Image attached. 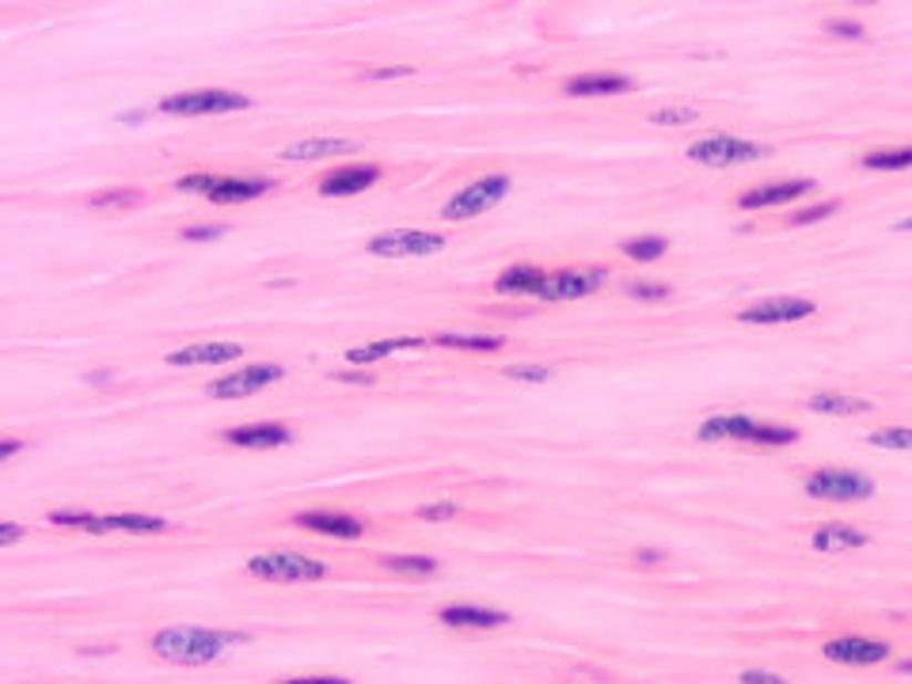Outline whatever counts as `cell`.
<instances>
[{
	"mask_svg": "<svg viewBox=\"0 0 912 684\" xmlns=\"http://www.w3.org/2000/svg\"><path fill=\"white\" fill-rule=\"evenodd\" d=\"M867 442L885 453H912V429L909 426H882V429H871Z\"/></svg>",
	"mask_w": 912,
	"mask_h": 684,
	"instance_id": "32",
	"label": "cell"
},
{
	"mask_svg": "<svg viewBox=\"0 0 912 684\" xmlns=\"http://www.w3.org/2000/svg\"><path fill=\"white\" fill-rule=\"evenodd\" d=\"M267 190H274V179H267V175H221V183L214 187L209 201L236 206V201H256L267 195Z\"/></svg>",
	"mask_w": 912,
	"mask_h": 684,
	"instance_id": "20",
	"label": "cell"
},
{
	"mask_svg": "<svg viewBox=\"0 0 912 684\" xmlns=\"http://www.w3.org/2000/svg\"><path fill=\"white\" fill-rule=\"evenodd\" d=\"M813 312H818V304H813L810 297L776 293V297H760V301H753L749 309H742L738 323H745V328H779V323L810 320Z\"/></svg>",
	"mask_w": 912,
	"mask_h": 684,
	"instance_id": "7",
	"label": "cell"
},
{
	"mask_svg": "<svg viewBox=\"0 0 912 684\" xmlns=\"http://www.w3.org/2000/svg\"><path fill=\"white\" fill-rule=\"evenodd\" d=\"M282 376H286V370L278 362H251V365H243V370L214 381L206 392L214 400H243V396H256V392L270 388V384L282 381Z\"/></svg>",
	"mask_w": 912,
	"mask_h": 684,
	"instance_id": "10",
	"label": "cell"
},
{
	"mask_svg": "<svg viewBox=\"0 0 912 684\" xmlns=\"http://www.w3.org/2000/svg\"><path fill=\"white\" fill-rule=\"evenodd\" d=\"M893 228H898V232H912V217H901V221L893 225Z\"/></svg>",
	"mask_w": 912,
	"mask_h": 684,
	"instance_id": "50",
	"label": "cell"
},
{
	"mask_svg": "<svg viewBox=\"0 0 912 684\" xmlns=\"http://www.w3.org/2000/svg\"><path fill=\"white\" fill-rule=\"evenodd\" d=\"M434 342L449 350H471V354H490L506 346L502 335H487V331H437Z\"/></svg>",
	"mask_w": 912,
	"mask_h": 684,
	"instance_id": "26",
	"label": "cell"
},
{
	"mask_svg": "<svg viewBox=\"0 0 912 684\" xmlns=\"http://www.w3.org/2000/svg\"><path fill=\"white\" fill-rule=\"evenodd\" d=\"M381 567L400 578H429L437 574V559L429 556H381Z\"/></svg>",
	"mask_w": 912,
	"mask_h": 684,
	"instance_id": "29",
	"label": "cell"
},
{
	"mask_svg": "<svg viewBox=\"0 0 912 684\" xmlns=\"http://www.w3.org/2000/svg\"><path fill=\"white\" fill-rule=\"evenodd\" d=\"M225 442L236 445V449H282V445L293 442V429L282 423H248L225 429Z\"/></svg>",
	"mask_w": 912,
	"mask_h": 684,
	"instance_id": "18",
	"label": "cell"
},
{
	"mask_svg": "<svg viewBox=\"0 0 912 684\" xmlns=\"http://www.w3.org/2000/svg\"><path fill=\"white\" fill-rule=\"evenodd\" d=\"M221 183V172H187L175 179V190H187V195H214V187Z\"/></svg>",
	"mask_w": 912,
	"mask_h": 684,
	"instance_id": "36",
	"label": "cell"
},
{
	"mask_svg": "<svg viewBox=\"0 0 912 684\" xmlns=\"http://www.w3.org/2000/svg\"><path fill=\"white\" fill-rule=\"evenodd\" d=\"M654 126H692L699 122V107H688V103H677V107H657L651 114Z\"/></svg>",
	"mask_w": 912,
	"mask_h": 684,
	"instance_id": "37",
	"label": "cell"
},
{
	"mask_svg": "<svg viewBox=\"0 0 912 684\" xmlns=\"http://www.w3.org/2000/svg\"><path fill=\"white\" fill-rule=\"evenodd\" d=\"M840 214V201L837 198H826V201H810V206L795 209L791 214V228H806V225H818V221H829V217Z\"/></svg>",
	"mask_w": 912,
	"mask_h": 684,
	"instance_id": "35",
	"label": "cell"
},
{
	"mask_svg": "<svg viewBox=\"0 0 912 684\" xmlns=\"http://www.w3.org/2000/svg\"><path fill=\"white\" fill-rule=\"evenodd\" d=\"M293 525H301L304 532H315V537H335V540H357L362 537V521L339 510H301L293 514Z\"/></svg>",
	"mask_w": 912,
	"mask_h": 684,
	"instance_id": "15",
	"label": "cell"
},
{
	"mask_svg": "<svg viewBox=\"0 0 912 684\" xmlns=\"http://www.w3.org/2000/svg\"><path fill=\"white\" fill-rule=\"evenodd\" d=\"M757 423L760 418L745 415V411H718V415L699 423L696 437L699 442H707V445H715V442H749Z\"/></svg>",
	"mask_w": 912,
	"mask_h": 684,
	"instance_id": "16",
	"label": "cell"
},
{
	"mask_svg": "<svg viewBox=\"0 0 912 684\" xmlns=\"http://www.w3.org/2000/svg\"><path fill=\"white\" fill-rule=\"evenodd\" d=\"M760 156H768V148L738 134H707L688 145V160L704 168H734V164H753Z\"/></svg>",
	"mask_w": 912,
	"mask_h": 684,
	"instance_id": "6",
	"label": "cell"
},
{
	"mask_svg": "<svg viewBox=\"0 0 912 684\" xmlns=\"http://www.w3.org/2000/svg\"><path fill=\"white\" fill-rule=\"evenodd\" d=\"M620 251L635 262H657L670 251V240H665V236H631V240L620 243Z\"/></svg>",
	"mask_w": 912,
	"mask_h": 684,
	"instance_id": "30",
	"label": "cell"
},
{
	"mask_svg": "<svg viewBox=\"0 0 912 684\" xmlns=\"http://www.w3.org/2000/svg\"><path fill=\"white\" fill-rule=\"evenodd\" d=\"M335 381H342V384H376V376L365 370V373H339Z\"/></svg>",
	"mask_w": 912,
	"mask_h": 684,
	"instance_id": "46",
	"label": "cell"
},
{
	"mask_svg": "<svg viewBox=\"0 0 912 684\" xmlns=\"http://www.w3.org/2000/svg\"><path fill=\"white\" fill-rule=\"evenodd\" d=\"M826 34H832V39H863L867 28L859 20H848V15H832V20H826Z\"/></svg>",
	"mask_w": 912,
	"mask_h": 684,
	"instance_id": "41",
	"label": "cell"
},
{
	"mask_svg": "<svg viewBox=\"0 0 912 684\" xmlns=\"http://www.w3.org/2000/svg\"><path fill=\"white\" fill-rule=\"evenodd\" d=\"M445 628H471V631H487V628H506L510 616L502 609H487V604H445L437 612Z\"/></svg>",
	"mask_w": 912,
	"mask_h": 684,
	"instance_id": "19",
	"label": "cell"
},
{
	"mask_svg": "<svg viewBox=\"0 0 912 684\" xmlns=\"http://www.w3.org/2000/svg\"><path fill=\"white\" fill-rule=\"evenodd\" d=\"M179 236L190 243H206V240H221L225 228L221 225H190V228H179Z\"/></svg>",
	"mask_w": 912,
	"mask_h": 684,
	"instance_id": "42",
	"label": "cell"
},
{
	"mask_svg": "<svg viewBox=\"0 0 912 684\" xmlns=\"http://www.w3.org/2000/svg\"><path fill=\"white\" fill-rule=\"evenodd\" d=\"M243 354L240 342H195V346H179L172 350L164 362L175 365V370H198V365H225L236 362Z\"/></svg>",
	"mask_w": 912,
	"mask_h": 684,
	"instance_id": "14",
	"label": "cell"
},
{
	"mask_svg": "<svg viewBox=\"0 0 912 684\" xmlns=\"http://www.w3.org/2000/svg\"><path fill=\"white\" fill-rule=\"evenodd\" d=\"M168 521L156 514H103V537L107 532H129V537H153V532H164Z\"/></svg>",
	"mask_w": 912,
	"mask_h": 684,
	"instance_id": "25",
	"label": "cell"
},
{
	"mask_svg": "<svg viewBox=\"0 0 912 684\" xmlns=\"http://www.w3.org/2000/svg\"><path fill=\"white\" fill-rule=\"evenodd\" d=\"M609 282V270L601 267H563V270H551L548 278H543V289H540V301H582V297H590L593 289H601Z\"/></svg>",
	"mask_w": 912,
	"mask_h": 684,
	"instance_id": "9",
	"label": "cell"
},
{
	"mask_svg": "<svg viewBox=\"0 0 912 684\" xmlns=\"http://www.w3.org/2000/svg\"><path fill=\"white\" fill-rule=\"evenodd\" d=\"M15 540H23V525H15V521L0 525V548H12Z\"/></svg>",
	"mask_w": 912,
	"mask_h": 684,
	"instance_id": "44",
	"label": "cell"
},
{
	"mask_svg": "<svg viewBox=\"0 0 912 684\" xmlns=\"http://www.w3.org/2000/svg\"><path fill=\"white\" fill-rule=\"evenodd\" d=\"M23 449V442L20 437H4V445H0V460H12L15 453Z\"/></svg>",
	"mask_w": 912,
	"mask_h": 684,
	"instance_id": "47",
	"label": "cell"
},
{
	"mask_svg": "<svg viewBox=\"0 0 912 684\" xmlns=\"http://www.w3.org/2000/svg\"><path fill=\"white\" fill-rule=\"evenodd\" d=\"M46 521L58 525V529H84L103 537V514H92V510H50Z\"/></svg>",
	"mask_w": 912,
	"mask_h": 684,
	"instance_id": "31",
	"label": "cell"
},
{
	"mask_svg": "<svg viewBox=\"0 0 912 684\" xmlns=\"http://www.w3.org/2000/svg\"><path fill=\"white\" fill-rule=\"evenodd\" d=\"M278 684H350V681L346 677H289Z\"/></svg>",
	"mask_w": 912,
	"mask_h": 684,
	"instance_id": "45",
	"label": "cell"
},
{
	"mask_svg": "<svg viewBox=\"0 0 912 684\" xmlns=\"http://www.w3.org/2000/svg\"><path fill=\"white\" fill-rule=\"evenodd\" d=\"M514 179L506 172H490L484 179L468 183V187H460L456 195L442 206V217L445 221H471V217L487 214V209H495L498 201L510 195Z\"/></svg>",
	"mask_w": 912,
	"mask_h": 684,
	"instance_id": "2",
	"label": "cell"
},
{
	"mask_svg": "<svg viewBox=\"0 0 912 684\" xmlns=\"http://www.w3.org/2000/svg\"><path fill=\"white\" fill-rule=\"evenodd\" d=\"M248 574L259 578V582H320L328 578V563L312 556H301V551H267V556H251L248 559Z\"/></svg>",
	"mask_w": 912,
	"mask_h": 684,
	"instance_id": "4",
	"label": "cell"
},
{
	"mask_svg": "<svg viewBox=\"0 0 912 684\" xmlns=\"http://www.w3.org/2000/svg\"><path fill=\"white\" fill-rule=\"evenodd\" d=\"M376 179H381V164H342V168L323 172L315 190H320L323 198H350L370 190Z\"/></svg>",
	"mask_w": 912,
	"mask_h": 684,
	"instance_id": "13",
	"label": "cell"
},
{
	"mask_svg": "<svg viewBox=\"0 0 912 684\" xmlns=\"http://www.w3.org/2000/svg\"><path fill=\"white\" fill-rule=\"evenodd\" d=\"M806 495L821 502H867L874 498V479L856 468H818L806 476Z\"/></svg>",
	"mask_w": 912,
	"mask_h": 684,
	"instance_id": "5",
	"label": "cell"
},
{
	"mask_svg": "<svg viewBox=\"0 0 912 684\" xmlns=\"http://www.w3.org/2000/svg\"><path fill=\"white\" fill-rule=\"evenodd\" d=\"M354 153V142L346 137H301V142L282 148V160H328V156Z\"/></svg>",
	"mask_w": 912,
	"mask_h": 684,
	"instance_id": "23",
	"label": "cell"
},
{
	"mask_svg": "<svg viewBox=\"0 0 912 684\" xmlns=\"http://www.w3.org/2000/svg\"><path fill=\"white\" fill-rule=\"evenodd\" d=\"M867 172H909L912 168V145H885L863 153Z\"/></svg>",
	"mask_w": 912,
	"mask_h": 684,
	"instance_id": "28",
	"label": "cell"
},
{
	"mask_svg": "<svg viewBox=\"0 0 912 684\" xmlns=\"http://www.w3.org/2000/svg\"><path fill=\"white\" fill-rule=\"evenodd\" d=\"M738 684H787V677H779V673L771 670H745Z\"/></svg>",
	"mask_w": 912,
	"mask_h": 684,
	"instance_id": "43",
	"label": "cell"
},
{
	"mask_svg": "<svg viewBox=\"0 0 912 684\" xmlns=\"http://www.w3.org/2000/svg\"><path fill=\"white\" fill-rule=\"evenodd\" d=\"M813 195V179H776V183H760V187H749L738 195V209L753 214V209H776V206H791V201Z\"/></svg>",
	"mask_w": 912,
	"mask_h": 684,
	"instance_id": "12",
	"label": "cell"
},
{
	"mask_svg": "<svg viewBox=\"0 0 912 684\" xmlns=\"http://www.w3.org/2000/svg\"><path fill=\"white\" fill-rule=\"evenodd\" d=\"M821 654H826V662H832V665L863 670V665H882L885 657H890V646L879 643V639H867V635H840V639H829V643L821 646Z\"/></svg>",
	"mask_w": 912,
	"mask_h": 684,
	"instance_id": "11",
	"label": "cell"
},
{
	"mask_svg": "<svg viewBox=\"0 0 912 684\" xmlns=\"http://www.w3.org/2000/svg\"><path fill=\"white\" fill-rule=\"evenodd\" d=\"M442 248H445V236L426 232V228H388V232L370 240V251L376 259H418V256H434V251Z\"/></svg>",
	"mask_w": 912,
	"mask_h": 684,
	"instance_id": "8",
	"label": "cell"
},
{
	"mask_svg": "<svg viewBox=\"0 0 912 684\" xmlns=\"http://www.w3.org/2000/svg\"><path fill=\"white\" fill-rule=\"evenodd\" d=\"M543 278H548V270L537 267V262H514V267H506L502 274L495 278V293L498 297H540Z\"/></svg>",
	"mask_w": 912,
	"mask_h": 684,
	"instance_id": "21",
	"label": "cell"
},
{
	"mask_svg": "<svg viewBox=\"0 0 912 684\" xmlns=\"http://www.w3.org/2000/svg\"><path fill=\"white\" fill-rule=\"evenodd\" d=\"M624 293L631 297V301H670L673 286L670 282H628Z\"/></svg>",
	"mask_w": 912,
	"mask_h": 684,
	"instance_id": "38",
	"label": "cell"
},
{
	"mask_svg": "<svg viewBox=\"0 0 912 684\" xmlns=\"http://www.w3.org/2000/svg\"><path fill=\"white\" fill-rule=\"evenodd\" d=\"M502 373L510 376V381H525V384L551 381V370H548V365H540V362H517V365H506Z\"/></svg>",
	"mask_w": 912,
	"mask_h": 684,
	"instance_id": "39",
	"label": "cell"
},
{
	"mask_svg": "<svg viewBox=\"0 0 912 684\" xmlns=\"http://www.w3.org/2000/svg\"><path fill=\"white\" fill-rule=\"evenodd\" d=\"M635 559H639L643 567H657V563H662V556H657V551H639Z\"/></svg>",
	"mask_w": 912,
	"mask_h": 684,
	"instance_id": "49",
	"label": "cell"
},
{
	"mask_svg": "<svg viewBox=\"0 0 912 684\" xmlns=\"http://www.w3.org/2000/svg\"><path fill=\"white\" fill-rule=\"evenodd\" d=\"M415 346H426V339L418 335H400V339H381V342H365V346H350L346 350V362L350 365H373V362H384L388 354H396V350H415Z\"/></svg>",
	"mask_w": 912,
	"mask_h": 684,
	"instance_id": "24",
	"label": "cell"
},
{
	"mask_svg": "<svg viewBox=\"0 0 912 684\" xmlns=\"http://www.w3.org/2000/svg\"><path fill=\"white\" fill-rule=\"evenodd\" d=\"M236 643H248V635L198 624H172L153 635V654L168 665H209Z\"/></svg>",
	"mask_w": 912,
	"mask_h": 684,
	"instance_id": "1",
	"label": "cell"
},
{
	"mask_svg": "<svg viewBox=\"0 0 912 684\" xmlns=\"http://www.w3.org/2000/svg\"><path fill=\"white\" fill-rule=\"evenodd\" d=\"M813 551H826V556H837V551H852V548H867L871 537H867L863 529H856V525H844V521H829V525H818L813 529Z\"/></svg>",
	"mask_w": 912,
	"mask_h": 684,
	"instance_id": "22",
	"label": "cell"
},
{
	"mask_svg": "<svg viewBox=\"0 0 912 684\" xmlns=\"http://www.w3.org/2000/svg\"><path fill=\"white\" fill-rule=\"evenodd\" d=\"M810 411L832 415V418H852V415H867L871 403L859 396H844V392H818V396H810Z\"/></svg>",
	"mask_w": 912,
	"mask_h": 684,
	"instance_id": "27",
	"label": "cell"
},
{
	"mask_svg": "<svg viewBox=\"0 0 912 684\" xmlns=\"http://www.w3.org/2000/svg\"><path fill=\"white\" fill-rule=\"evenodd\" d=\"M142 201V190L137 187H114V190H95L87 195V206L92 209H129Z\"/></svg>",
	"mask_w": 912,
	"mask_h": 684,
	"instance_id": "34",
	"label": "cell"
},
{
	"mask_svg": "<svg viewBox=\"0 0 912 684\" xmlns=\"http://www.w3.org/2000/svg\"><path fill=\"white\" fill-rule=\"evenodd\" d=\"M795 442H798V429L784 423H757V429H753L749 437V445H768V449H784V445H795Z\"/></svg>",
	"mask_w": 912,
	"mask_h": 684,
	"instance_id": "33",
	"label": "cell"
},
{
	"mask_svg": "<svg viewBox=\"0 0 912 684\" xmlns=\"http://www.w3.org/2000/svg\"><path fill=\"white\" fill-rule=\"evenodd\" d=\"M392 76H411V69H373L370 81H392Z\"/></svg>",
	"mask_w": 912,
	"mask_h": 684,
	"instance_id": "48",
	"label": "cell"
},
{
	"mask_svg": "<svg viewBox=\"0 0 912 684\" xmlns=\"http://www.w3.org/2000/svg\"><path fill=\"white\" fill-rule=\"evenodd\" d=\"M631 87L635 81L628 73H578L563 81V92L578 100H609V95H628Z\"/></svg>",
	"mask_w": 912,
	"mask_h": 684,
	"instance_id": "17",
	"label": "cell"
},
{
	"mask_svg": "<svg viewBox=\"0 0 912 684\" xmlns=\"http://www.w3.org/2000/svg\"><path fill=\"white\" fill-rule=\"evenodd\" d=\"M460 510H464L460 502H453V498H442V502L418 506V517H423V521H453V517H460Z\"/></svg>",
	"mask_w": 912,
	"mask_h": 684,
	"instance_id": "40",
	"label": "cell"
},
{
	"mask_svg": "<svg viewBox=\"0 0 912 684\" xmlns=\"http://www.w3.org/2000/svg\"><path fill=\"white\" fill-rule=\"evenodd\" d=\"M251 100L228 87H198V92H175L168 100L156 103L160 114H175V118H201V114H236L248 111Z\"/></svg>",
	"mask_w": 912,
	"mask_h": 684,
	"instance_id": "3",
	"label": "cell"
},
{
	"mask_svg": "<svg viewBox=\"0 0 912 684\" xmlns=\"http://www.w3.org/2000/svg\"><path fill=\"white\" fill-rule=\"evenodd\" d=\"M898 673H912V657H901V662H898Z\"/></svg>",
	"mask_w": 912,
	"mask_h": 684,
	"instance_id": "51",
	"label": "cell"
}]
</instances>
